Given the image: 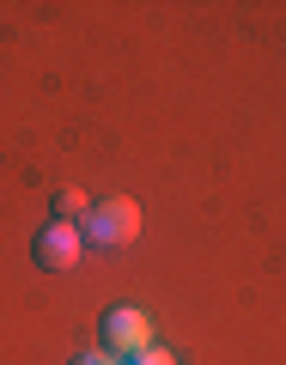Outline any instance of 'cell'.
Segmentation results:
<instances>
[{
    "label": "cell",
    "mask_w": 286,
    "mask_h": 365,
    "mask_svg": "<svg viewBox=\"0 0 286 365\" xmlns=\"http://www.w3.org/2000/svg\"><path fill=\"white\" fill-rule=\"evenodd\" d=\"M79 237H98V244H134V237H141V207H134L128 195L98 201V207L86 213V232H79Z\"/></svg>",
    "instance_id": "6da1fadb"
},
{
    "label": "cell",
    "mask_w": 286,
    "mask_h": 365,
    "mask_svg": "<svg viewBox=\"0 0 286 365\" xmlns=\"http://www.w3.org/2000/svg\"><path fill=\"white\" fill-rule=\"evenodd\" d=\"M153 347V317L141 311V304H116V311L104 317V353H116V359H134V353Z\"/></svg>",
    "instance_id": "7a4b0ae2"
},
{
    "label": "cell",
    "mask_w": 286,
    "mask_h": 365,
    "mask_svg": "<svg viewBox=\"0 0 286 365\" xmlns=\"http://www.w3.org/2000/svg\"><path fill=\"white\" fill-rule=\"evenodd\" d=\"M79 250H86V237H79L67 220H49V225L37 232V262H43V268H55V274H67V268H73V262H79Z\"/></svg>",
    "instance_id": "3957f363"
},
{
    "label": "cell",
    "mask_w": 286,
    "mask_h": 365,
    "mask_svg": "<svg viewBox=\"0 0 286 365\" xmlns=\"http://www.w3.org/2000/svg\"><path fill=\"white\" fill-rule=\"evenodd\" d=\"M55 207H61V220H67V225H73V220H79V213H91V201H86V195H79V189H61V201H55Z\"/></svg>",
    "instance_id": "277c9868"
},
{
    "label": "cell",
    "mask_w": 286,
    "mask_h": 365,
    "mask_svg": "<svg viewBox=\"0 0 286 365\" xmlns=\"http://www.w3.org/2000/svg\"><path fill=\"white\" fill-rule=\"evenodd\" d=\"M128 365H177V353H165V347H158V341H153V347H146V353H134Z\"/></svg>",
    "instance_id": "5b68a950"
},
{
    "label": "cell",
    "mask_w": 286,
    "mask_h": 365,
    "mask_svg": "<svg viewBox=\"0 0 286 365\" xmlns=\"http://www.w3.org/2000/svg\"><path fill=\"white\" fill-rule=\"evenodd\" d=\"M73 365H128V359H116V353H79Z\"/></svg>",
    "instance_id": "8992f818"
}]
</instances>
